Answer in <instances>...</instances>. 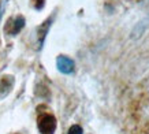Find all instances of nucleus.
Returning <instances> with one entry per match:
<instances>
[{"instance_id":"nucleus-1","label":"nucleus","mask_w":149,"mask_h":134,"mask_svg":"<svg viewBox=\"0 0 149 134\" xmlns=\"http://www.w3.org/2000/svg\"><path fill=\"white\" fill-rule=\"evenodd\" d=\"M38 130L42 134H54L56 130V119L52 115H44L38 121Z\"/></svg>"},{"instance_id":"nucleus-2","label":"nucleus","mask_w":149,"mask_h":134,"mask_svg":"<svg viewBox=\"0 0 149 134\" xmlns=\"http://www.w3.org/2000/svg\"><path fill=\"white\" fill-rule=\"evenodd\" d=\"M56 66H58V70L60 73H63V74H71V73L74 71L75 64H74V60H72V59L67 58V56H64V55H60V56H58V59H56Z\"/></svg>"},{"instance_id":"nucleus-3","label":"nucleus","mask_w":149,"mask_h":134,"mask_svg":"<svg viewBox=\"0 0 149 134\" xmlns=\"http://www.w3.org/2000/svg\"><path fill=\"white\" fill-rule=\"evenodd\" d=\"M23 26H25V18H23V17H18V18L14 21V29L11 33H13V34H17Z\"/></svg>"},{"instance_id":"nucleus-4","label":"nucleus","mask_w":149,"mask_h":134,"mask_svg":"<svg viewBox=\"0 0 149 134\" xmlns=\"http://www.w3.org/2000/svg\"><path fill=\"white\" fill-rule=\"evenodd\" d=\"M67 134H84V130H82L81 126L78 125H72L70 129H68V133Z\"/></svg>"},{"instance_id":"nucleus-5","label":"nucleus","mask_w":149,"mask_h":134,"mask_svg":"<svg viewBox=\"0 0 149 134\" xmlns=\"http://www.w3.org/2000/svg\"><path fill=\"white\" fill-rule=\"evenodd\" d=\"M44 7V0H37V3H36V8L37 10H41Z\"/></svg>"}]
</instances>
